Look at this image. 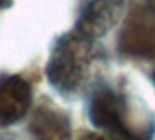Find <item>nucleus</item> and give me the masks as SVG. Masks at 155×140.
Here are the masks:
<instances>
[{"instance_id": "nucleus-7", "label": "nucleus", "mask_w": 155, "mask_h": 140, "mask_svg": "<svg viewBox=\"0 0 155 140\" xmlns=\"http://www.w3.org/2000/svg\"><path fill=\"white\" fill-rule=\"evenodd\" d=\"M81 140H124V138H112V137L101 135V134H87V135H84Z\"/></svg>"}, {"instance_id": "nucleus-2", "label": "nucleus", "mask_w": 155, "mask_h": 140, "mask_svg": "<svg viewBox=\"0 0 155 140\" xmlns=\"http://www.w3.org/2000/svg\"><path fill=\"white\" fill-rule=\"evenodd\" d=\"M129 106L124 96L116 91H97L89 106V116L96 127L119 135L124 140H145V134L137 130L129 119Z\"/></svg>"}, {"instance_id": "nucleus-8", "label": "nucleus", "mask_w": 155, "mask_h": 140, "mask_svg": "<svg viewBox=\"0 0 155 140\" xmlns=\"http://www.w3.org/2000/svg\"><path fill=\"white\" fill-rule=\"evenodd\" d=\"M145 3H150V5H153L155 7V0H143Z\"/></svg>"}, {"instance_id": "nucleus-1", "label": "nucleus", "mask_w": 155, "mask_h": 140, "mask_svg": "<svg viewBox=\"0 0 155 140\" xmlns=\"http://www.w3.org/2000/svg\"><path fill=\"white\" fill-rule=\"evenodd\" d=\"M93 60L91 40L69 33L54 45L48 61L50 83L60 91H74L84 83Z\"/></svg>"}, {"instance_id": "nucleus-4", "label": "nucleus", "mask_w": 155, "mask_h": 140, "mask_svg": "<svg viewBox=\"0 0 155 140\" xmlns=\"http://www.w3.org/2000/svg\"><path fill=\"white\" fill-rule=\"evenodd\" d=\"M125 0H89L81 12L76 31L87 40L106 35L116 27Z\"/></svg>"}, {"instance_id": "nucleus-6", "label": "nucleus", "mask_w": 155, "mask_h": 140, "mask_svg": "<svg viewBox=\"0 0 155 140\" xmlns=\"http://www.w3.org/2000/svg\"><path fill=\"white\" fill-rule=\"evenodd\" d=\"M31 130L36 140H68V127L56 112L40 110L36 112Z\"/></svg>"}, {"instance_id": "nucleus-9", "label": "nucleus", "mask_w": 155, "mask_h": 140, "mask_svg": "<svg viewBox=\"0 0 155 140\" xmlns=\"http://www.w3.org/2000/svg\"><path fill=\"white\" fill-rule=\"evenodd\" d=\"M2 2H5V0H0V3H2Z\"/></svg>"}, {"instance_id": "nucleus-5", "label": "nucleus", "mask_w": 155, "mask_h": 140, "mask_svg": "<svg viewBox=\"0 0 155 140\" xmlns=\"http://www.w3.org/2000/svg\"><path fill=\"white\" fill-rule=\"evenodd\" d=\"M31 106V87L25 79L10 76L0 81V127L18 122Z\"/></svg>"}, {"instance_id": "nucleus-3", "label": "nucleus", "mask_w": 155, "mask_h": 140, "mask_svg": "<svg viewBox=\"0 0 155 140\" xmlns=\"http://www.w3.org/2000/svg\"><path fill=\"white\" fill-rule=\"evenodd\" d=\"M119 48L130 58L155 56V7L140 3L127 15Z\"/></svg>"}]
</instances>
